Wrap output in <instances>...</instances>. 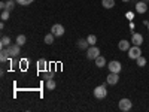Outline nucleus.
<instances>
[{
	"label": "nucleus",
	"mask_w": 149,
	"mask_h": 112,
	"mask_svg": "<svg viewBox=\"0 0 149 112\" xmlns=\"http://www.w3.org/2000/svg\"><path fill=\"white\" fill-rule=\"evenodd\" d=\"M102 6L104 9H112L115 6V0H102Z\"/></svg>",
	"instance_id": "obj_15"
},
{
	"label": "nucleus",
	"mask_w": 149,
	"mask_h": 112,
	"mask_svg": "<svg viewBox=\"0 0 149 112\" xmlns=\"http://www.w3.org/2000/svg\"><path fill=\"white\" fill-rule=\"evenodd\" d=\"M143 2H146V3H148V2H149V0H143Z\"/></svg>",
	"instance_id": "obj_32"
},
{
	"label": "nucleus",
	"mask_w": 149,
	"mask_h": 112,
	"mask_svg": "<svg viewBox=\"0 0 149 112\" xmlns=\"http://www.w3.org/2000/svg\"><path fill=\"white\" fill-rule=\"evenodd\" d=\"M88 46H90V43H88V41L86 39H79L78 41V48H81V49H88Z\"/></svg>",
	"instance_id": "obj_17"
},
{
	"label": "nucleus",
	"mask_w": 149,
	"mask_h": 112,
	"mask_svg": "<svg viewBox=\"0 0 149 112\" xmlns=\"http://www.w3.org/2000/svg\"><path fill=\"white\" fill-rule=\"evenodd\" d=\"M118 82H119V73L110 72L107 76H106V84H107V85H116Z\"/></svg>",
	"instance_id": "obj_7"
},
{
	"label": "nucleus",
	"mask_w": 149,
	"mask_h": 112,
	"mask_svg": "<svg viewBox=\"0 0 149 112\" xmlns=\"http://www.w3.org/2000/svg\"><path fill=\"white\" fill-rule=\"evenodd\" d=\"M118 108H119V111H124V112H128L131 108H133V102L130 100V99H127V97H124V99H121V100L118 102Z\"/></svg>",
	"instance_id": "obj_3"
},
{
	"label": "nucleus",
	"mask_w": 149,
	"mask_h": 112,
	"mask_svg": "<svg viewBox=\"0 0 149 112\" xmlns=\"http://www.w3.org/2000/svg\"><path fill=\"white\" fill-rule=\"evenodd\" d=\"M0 29H2V30L5 29V21H2V22H0Z\"/></svg>",
	"instance_id": "obj_29"
},
{
	"label": "nucleus",
	"mask_w": 149,
	"mask_h": 112,
	"mask_svg": "<svg viewBox=\"0 0 149 112\" xmlns=\"http://www.w3.org/2000/svg\"><path fill=\"white\" fill-rule=\"evenodd\" d=\"M94 63H95V66L97 67H104V66H107V61H106V58L103 57V55H98L95 60H94Z\"/></svg>",
	"instance_id": "obj_13"
},
{
	"label": "nucleus",
	"mask_w": 149,
	"mask_h": 112,
	"mask_svg": "<svg viewBox=\"0 0 149 112\" xmlns=\"http://www.w3.org/2000/svg\"><path fill=\"white\" fill-rule=\"evenodd\" d=\"M10 57H9V54H8V51H6V48H2L0 49V61L2 63H5L6 60H9Z\"/></svg>",
	"instance_id": "obj_14"
},
{
	"label": "nucleus",
	"mask_w": 149,
	"mask_h": 112,
	"mask_svg": "<svg viewBox=\"0 0 149 112\" xmlns=\"http://www.w3.org/2000/svg\"><path fill=\"white\" fill-rule=\"evenodd\" d=\"M54 39H55V36H54L52 33H48V34L45 36V39H43V41H45L46 45H52V43H54Z\"/></svg>",
	"instance_id": "obj_19"
},
{
	"label": "nucleus",
	"mask_w": 149,
	"mask_h": 112,
	"mask_svg": "<svg viewBox=\"0 0 149 112\" xmlns=\"http://www.w3.org/2000/svg\"><path fill=\"white\" fill-rule=\"evenodd\" d=\"M122 2H124V3H130V2H131V0H122Z\"/></svg>",
	"instance_id": "obj_30"
},
{
	"label": "nucleus",
	"mask_w": 149,
	"mask_h": 112,
	"mask_svg": "<svg viewBox=\"0 0 149 112\" xmlns=\"http://www.w3.org/2000/svg\"><path fill=\"white\" fill-rule=\"evenodd\" d=\"M9 45H10V37H9V36H3L2 41H0V46L6 48V46H9Z\"/></svg>",
	"instance_id": "obj_20"
},
{
	"label": "nucleus",
	"mask_w": 149,
	"mask_h": 112,
	"mask_svg": "<svg viewBox=\"0 0 149 112\" xmlns=\"http://www.w3.org/2000/svg\"><path fill=\"white\" fill-rule=\"evenodd\" d=\"M6 51H8V54H9L10 58H15L21 52V46L18 43H10L9 46H6Z\"/></svg>",
	"instance_id": "obj_4"
},
{
	"label": "nucleus",
	"mask_w": 149,
	"mask_h": 112,
	"mask_svg": "<svg viewBox=\"0 0 149 112\" xmlns=\"http://www.w3.org/2000/svg\"><path fill=\"white\" fill-rule=\"evenodd\" d=\"M133 2H134V3H137V2H139V0H133Z\"/></svg>",
	"instance_id": "obj_31"
},
{
	"label": "nucleus",
	"mask_w": 149,
	"mask_h": 112,
	"mask_svg": "<svg viewBox=\"0 0 149 112\" xmlns=\"http://www.w3.org/2000/svg\"><path fill=\"white\" fill-rule=\"evenodd\" d=\"M107 69H109V72L121 73L122 64H121V61H118V60H112V61H109V63H107Z\"/></svg>",
	"instance_id": "obj_6"
},
{
	"label": "nucleus",
	"mask_w": 149,
	"mask_h": 112,
	"mask_svg": "<svg viewBox=\"0 0 149 112\" xmlns=\"http://www.w3.org/2000/svg\"><path fill=\"white\" fill-rule=\"evenodd\" d=\"M125 17H127V20H130V21H131V20L134 18V14H133V12H127Z\"/></svg>",
	"instance_id": "obj_27"
},
{
	"label": "nucleus",
	"mask_w": 149,
	"mask_h": 112,
	"mask_svg": "<svg viewBox=\"0 0 149 112\" xmlns=\"http://www.w3.org/2000/svg\"><path fill=\"white\" fill-rule=\"evenodd\" d=\"M98 55H100V48L95 45H90L88 49H86V58L88 60H95Z\"/></svg>",
	"instance_id": "obj_2"
},
{
	"label": "nucleus",
	"mask_w": 149,
	"mask_h": 112,
	"mask_svg": "<svg viewBox=\"0 0 149 112\" xmlns=\"http://www.w3.org/2000/svg\"><path fill=\"white\" fill-rule=\"evenodd\" d=\"M52 76H54L52 72H45V79H46V81H48V79H52Z\"/></svg>",
	"instance_id": "obj_26"
},
{
	"label": "nucleus",
	"mask_w": 149,
	"mask_h": 112,
	"mask_svg": "<svg viewBox=\"0 0 149 112\" xmlns=\"http://www.w3.org/2000/svg\"><path fill=\"white\" fill-rule=\"evenodd\" d=\"M26 42H27V37H26V34H18V36H17V41H15V43H18L19 46H22V45H26Z\"/></svg>",
	"instance_id": "obj_16"
},
{
	"label": "nucleus",
	"mask_w": 149,
	"mask_h": 112,
	"mask_svg": "<svg viewBox=\"0 0 149 112\" xmlns=\"http://www.w3.org/2000/svg\"><path fill=\"white\" fill-rule=\"evenodd\" d=\"M33 2H34V0H17V3L21 5V6H29V5H31Z\"/></svg>",
	"instance_id": "obj_23"
},
{
	"label": "nucleus",
	"mask_w": 149,
	"mask_h": 112,
	"mask_svg": "<svg viewBox=\"0 0 149 112\" xmlns=\"http://www.w3.org/2000/svg\"><path fill=\"white\" fill-rule=\"evenodd\" d=\"M127 52H128V58L136 60V58H139V57L142 55V48L137 46V45H131V48L128 49Z\"/></svg>",
	"instance_id": "obj_5"
},
{
	"label": "nucleus",
	"mask_w": 149,
	"mask_h": 112,
	"mask_svg": "<svg viewBox=\"0 0 149 112\" xmlns=\"http://www.w3.org/2000/svg\"><path fill=\"white\" fill-rule=\"evenodd\" d=\"M131 43L133 45H137V46H142V43H143V34L142 33H133Z\"/></svg>",
	"instance_id": "obj_10"
},
{
	"label": "nucleus",
	"mask_w": 149,
	"mask_h": 112,
	"mask_svg": "<svg viewBox=\"0 0 149 112\" xmlns=\"http://www.w3.org/2000/svg\"><path fill=\"white\" fill-rule=\"evenodd\" d=\"M94 97L98 99V100H103V99H106L107 96V88H106V84H102V85H97L94 91H93Z\"/></svg>",
	"instance_id": "obj_1"
},
{
	"label": "nucleus",
	"mask_w": 149,
	"mask_h": 112,
	"mask_svg": "<svg viewBox=\"0 0 149 112\" xmlns=\"http://www.w3.org/2000/svg\"><path fill=\"white\" fill-rule=\"evenodd\" d=\"M0 8H2V10H6V2H2V3H0Z\"/></svg>",
	"instance_id": "obj_28"
},
{
	"label": "nucleus",
	"mask_w": 149,
	"mask_h": 112,
	"mask_svg": "<svg viewBox=\"0 0 149 112\" xmlns=\"http://www.w3.org/2000/svg\"><path fill=\"white\" fill-rule=\"evenodd\" d=\"M64 27L61 26V24H54V26L51 27V33L55 36V37H60V36H63L64 34Z\"/></svg>",
	"instance_id": "obj_9"
},
{
	"label": "nucleus",
	"mask_w": 149,
	"mask_h": 112,
	"mask_svg": "<svg viewBox=\"0 0 149 112\" xmlns=\"http://www.w3.org/2000/svg\"><path fill=\"white\" fill-rule=\"evenodd\" d=\"M130 48H131V41H127V39H122V41H119V43H118V49H119V51L127 52Z\"/></svg>",
	"instance_id": "obj_11"
},
{
	"label": "nucleus",
	"mask_w": 149,
	"mask_h": 112,
	"mask_svg": "<svg viewBox=\"0 0 149 112\" xmlns=\"http://www.w3.org/2000/svg\"><path fill=\"white\" fill-rule=\"evenodd\" d=\"M146 63H148V60H146L143 55H140L139 58H136V64H137L139 67H145V66H146Z\"/></svg>",
	"instance_id": "obj_18"
},
{
	"label": "nucleus",
	"mask_w": 149,
	"mask_h": 112,
	"mask_svg": "<svg viewBox=\"0 0 149 112\" xmlns=\"http://www.w3.org/2000/svg\"><path fill=\"white\" fill-rule=\"evenodd\" d=\"M134 9H136L137 14H146L148 12V3L143 2V0H139V2L134 5Z\"/></svg>",
	"instance_id": "obj_8"
},
{
	"label": "nucleus",
	"mask_w": 149,
	"mask_h": 112,
	"mask_svg": "<svg viewBox=\"0 0 149 112\" xmlns=\"http://www.w3.org/2000/svg\"><path fill=\"white\" fill-rule=\"evenodd\" d=\"M15 3L17 2H14V0H8V2H6V9L8 10H12V9L15 8Z\"/></svg>",
	"instance_id": "obj_25"
},
{
	"label": "nucleus",
	"mask_w": 149,
	"mask_h": 112,
	"mask_svg": "<svg viewBox=\"0 0 149 112\" xmlns=\"http://www.w3.org/2000/svg\"><path fill=\"white\" fill-rule=\"evenodd\" d=\"M14 2H17V0H14Z\"/></svg>",
	"instance_id": "obj_34"
},
{
	"label": "nucleus",
	"mask_w": 149,
	"mask_h": 112,
	"mask_svg": "<svg viewBox=\"0 0 149 112\" xmlns=\"http://www.w3.org/2000/svg\"><path fill=\"white\" fill-rule=\"evenodd\" d=\"M55 87H57V84H55L54 79H48V81H46V88H48L49 91H52Z\"/></svg>",
	"instance_id": "obj_21"
},
{
	"label": "nucleus",
	"mask_w": 149,
	"mask_h": 112,
	"mask_svg": "<svg viewBox=\"0 0 149 112\" xmlns=\"http://www.w3.org/2000/svg\"><path fill=\"white\" fill-rule=\"evenodd\" d=\"M148 30H149V24H148Z\"/></svg>",
	"instance_id": "obj_33"
},
{
	"label": "nucleus",
	"mask_w": 149,
	"mask_h": 112,
	"mask_svg": "<svg viewBox=\"0 0 149 112\" xmlns=\"http://www.w3.org/2000/svg\"><path fill=\"white\" fill-rule=\"evenodd\" d=\"M9 17H10V10H2V21H8L9 20Z\"/></svg>",
	"instance_id": "obj_24"
},
{
	"label": "nucleus",
	"mask_w": 149,
	"mask_h": 112,
	"mask_svg": "<svg viewBox=\"0 0 149 112\" xmlns=\"http://www.w3.org/2000/svg\"><path fill=\"white\" fill-rule=\"evenodd\" d=\"M86 41H88L90 45H95V43H97V36H95V34H88Z\"/></svg>",
	"instance_id": "obj_22"
},
{
	"label": "nucleus",
	"mask_w": 149,
	"mask_h": 112,
	"mask_svg": "<svg viewBox=\"0 0 149 112\" xmlns=\"http://www.w3.org/2000/svg\"><path fill=\"white\" fill-rule=\"evenodd\" d=\"M37 70L39 72H46L48 70V61L45 58H40V60H37Z\"/></svg>",
	"instance_id": "obj_12"
}]
</instances>
